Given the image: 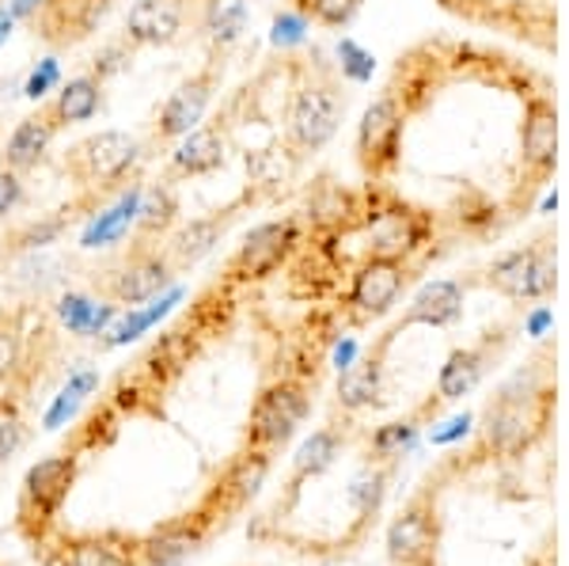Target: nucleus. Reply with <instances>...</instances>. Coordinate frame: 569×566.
I'll return each instance as SVG.
<instances>
[{
	"mask_svg": "<svg viewBox=\"0 0 569 566\" xmlns=\"http://www.w3.org/2000/svg\"><path fill=\"white\" fill-rule=\"evenodd\" d=\"M338 61H342V77H350L353 85H365L372 77V58L353 39L338 42Z\"/></svg>",
	"mask_w": 569,
	"mask_h": 566,
	"instance_id": "nucleus-39",
	"label": "nucleus"
},
{
	"mask_svg": "<svg viewBox=\"0 0 569 566\" xmlns=\"http://www.w3.org/2000/svg\"><path fill=\"white\" fill-rule=\"evenodd\" d=\"M53 316H58L61 327H66L69 335H77V339H99V335H107V327L118 319V305L114 300H99L91 294L69 289V294L58 297Z\"/></svg>",
	"mask_w": 569,
	"mask_h": 566,
	"instance_id": "nucleus-25",
	"label": "nucleus"
},
{
	"mask_svg": "<svg viewBox=\"0 0 569 566\" xmlns=\"http://www.w3.org/2000/svg\"><path fill=\"white\" fill-rule=\"evenodd\" d=\"M27 441V418L20 407V396L0 391V460H8Z\"/></svg>",
	"mask_w": 569,
	"mask_h": 566,
	"instance_id": "nucleus-36",
	"label": "nucleus"
},
{
	"mask_svg": "<svg viewBox=\"0 0 569 566\" xmlns=\"http://www.w3.org/2000/svg\"><path fill=\"white\" fill-rule=\"evenodd\" d=\"M72 479H77V460L69 453L46 456V460L31 464L23 476V502H20L23 522H39V528L50 525L61 514V506H66Z\"/></svg>",
	"mask_w": 569,
	"mask_h": 566,
	"instance_id": "nucleus-15",
	"label": "nucleus"
},
{
	"mask_svg": "<svg viewBox=\"0 0 569 566\" xmlns=\"http://www.w3.org/2000/svg\"><path fill=\"white\" fill-rule=\"evenodd\" d=\"M12 31H16V20H12L8 12H0V46L12 39Z\"/></svg>",
	"mask_w": 569,
	"mask_h": 566,
	"instance_id": "nucleus-43",
	"label": "nucleus"
},
{
	"mask_svg": "<svg viewBox=\"0 0 569 566\" xmlns=\"http://www.w3.org/2000/svg\"><path fill=\"white\" fill-rule=\"evenodd\" d=\"M61 88V61L58 58H42L39 66L27 72V85H23V96L34 99V103H46L50 91Z\"/></svg>",
	"mask_w": 569,
	"mask_h": 566,
	"instance_id": "nucleus-38",
	"label": "nucleus"
},
{
	"mask_svg": "<svg viewBox=\"0 0 569 566\" xmlns=\"http://www.w3.org/2000/svg\"><path fill=\"white\" fill-rule=\"evenodd\" d=\"M391 342H395V335H383V339L376 342L361 361L346 365L342 377H338V407H342V410H365V407L380 404L383 358H388Z\"/></svg>",
	"mask_w": 569,
	"mask_h": 566,
	"instance_id": "nucleus-23",
	"label": "nucleus"
},
{
	"mask_svg": "<svg viewBox=\"0 0 569 566\" xmlns=\"http://www.w3.org/2000/svg\"><path fill=\"white\" fill-rule=\"evenodd\" d=\"M27 202V187H23V176L20 171H8L0 168V221H4L8 214H16Z\"/></svg>",
	"mask_w": 569,
	"mask_h": 566,
	"instance_id": "nucleus-41",
	"label": "nucleus"
},
{
	"mask_svg": "<svg viewBox=\"0 0 569 566\" xmlns=\"http://www.w3.org/2000/svg\"><path fill=\"white\" fill-rule=\"evenodd\" d=\"M58 133H61V126L53 122L50 107L39 103V111L20 118V122H16V130L8 133L4 152H0V168L20 171V176L34 171L46 160V152H50V145H53V137H58Z\"/></svg>",
	"mask_w": 569,
	"mask_h": 566,
	"instance_id": "nucleus-19",
	"label": "nucleus"
},
{
	"mask_svg": "<svg viewBox=\"0 0 569 566\" xmlns=\"http://www.w3.org/2000/svg\"><path fill=\"white\" fill-rule=\"evenodd\" d=\"M31 335L23 331V312H0V385H27Z\"/></svg>",
	"mask_w": 569,
	"mask_h": 566,
	"instance_id": "nucleus-30",
	"label": "nucleus"
},
{
	"mask_svg": "<svg viewBox=\"0 0 569 566\" xmlns=\"http://www.w3.org/2000/svg\"><path fill=\"white\" fill-rule=\"evenodd\" d=\"M72 214H77V206H66V209H58V214L34 217V221H27L23 228H16V236L4 248V255H34V251L50 248V244H58L61 236L69 232Z\"/></svg>",
	"mask_w": 569,
	"mask_h": 566,
	"instance_id": "nucleus-33",
	"label": "nucleus"
},
{
	"mask_svg": "<svg viewBox=\"0 0 569 566\" xmlns=\"http://www.w3.org/2000/svg\"><path fill=\"white\" fill-rule=\"evenodd\" d=\"M194 0H133L126 12L122 39L141 50V46H171L187 31Z\"/></svg>",
	"mask_w": 569,
	"mask_h": 566,
	"instance_id": "nucleus-16",
	"label": "nucleus"
},
{
	"mask_svg": "<svg viewBox=\"0 0 569 566\" xmlns=\"http://www.w3.org/2000/svg\"><path fill=\"white\" fill-rule=\"evenodd\" d=\"M266 476H270V453H259V449H243L236 456L232 464H228V471L220 476V495L228 498V506L240 509L247 506L254 495L262 490Z\"/></svg>",
	"mask_w": 569,
	"mask_h": 566,
	"instance_id": "nucleus-28",
	"label": "nucleus"
},
{
	"mask_svg": "<svg viewBox=\"0 0 569 566\" xmlns=\"http://www.w3.org/2000/svg\"><path fill=\"white\" fill-rule=\"evenodd\" d=\"M342 115H346V91L335 80V72L308 69L297 80V88H292L289 107H284V145L300 160L316 157L319 149H327L335 141Z\"/></svg>",
	"mask_w": 569,
	"mask_h": 566,
	"instance_id": "nucleus-3",
	"label": "nucleus"
},
{
	"mask_svg": "<svg viewBox=\"0 0 569 566\" xmlns=\"http://www.w3.org/2000/svg\"><path fill=\"white\" fill-rule=\"evenodd\" d=\"M137 206H141V182H130V187L118 190L110 202H103L91 214V221L80 232V248L96 251L110 248V244H122L137 225Z\"/></svg>",
	"mask_w": 569,
	"mask_h": 566,
	"instance_id": "nucleus-21",
	"label": "nucleus"
},
{
	"mask_svg": "<svg viewBox=\"0 0 569 566\" xmlns=\"http://www.w3.org/2000/svg\"><path fill=\"white\" fill-rule=\"evenodd\" d=\"M357 8L361 0H297V12L323 27H346L357 16Z\"/></svg>",
	"mask_w": 569,
	"mask_h": 566,
	"instance_id": "nucleus-37",
	"label": "nucleus"
},
{
	"mask_svg": "<svg viewBox=\"0 0 569 566\" xmlns=\"http://www.w3.org/2000/svg\"><path fill=\"white\" fill-rule=\"evenodd\" d=\"M460 312H463V281L437 278L418 289V297L410 300L407 316L395 324L391 335H402L407 327H418V324L421 327H448L460 319Z\"/></svg>",
	"mask_w": 569,
	"mask_h": 566,
	"instance_id": "nucleus-22",
	"label": "nucleus"
},
{
	"mask_svg": "<svg viewBox=\"0 0 569 566\" xmlns=\"http://www.w3.org/2000/svg\"><path fill=\"white\" fill-rule=\"evenodd\" d=\"M437 410H440V399H429L426 407H418L415 415H407V418H399V423H388V426H380V430L372 434V445H369V453H372V464H380V460H388L395 464V456H402L415 445V437L421 430V423H426L429 415L437 418Z\"/></svg>",
	"mask_w": 569,
	"mask_h": 566,
	"instance_id": "nucleus-31",
	"label": "nucleus"
},
{
	"mask_svg": "<svg viewBox=\"0 0 569 566\" xmlns=\"http://www.w3.org/2000/svg\"><path fill=\"white\" fill-rule=\"evenodd\" d=\"M209 540V522L201 514H187L179 522H168L152 528L149 536L137 540V555L141 566H182L206 547Z\"/></svg>",
	"mask_w": 569,
	"mask_h": 566,
	"instance_id": "nucleus-18",
	"label": "nucleus"
},
{
	"mask_svg": "<svg viewBox=\"0 0 569 566\" xmlns=\"http://www.w3.org/2000/svg\"><path fill=\"white\" fill-rule=\"evenodd\" d=\"M176 274L179 270L163 251V240H141L137 236L122 259H114L107 270L96 274V289L107 300H114L118 308H137L168 294L176 286Z\"/></svg>",
	"mask_w": 569,
	"mask_h": 566,
	"instance_id": "nucleus-4",
	"label": "nucleus"
},
{
	"mask_svg": "<svg viewBox=\"0 0 569 566\" xmlns=\"http://www.w3.org/2000/svg\"><path fill=\"white\" fill-rule=\"evenodd\" d=\"M273 46L278 50H289V46H300L308 39V20L300 12H281L278 20H273Z\"/></svg>",
	"mask_w": 569,
	"mask_h": 566,
	"instance_id": "nucleus-40",
	"label": "nucleus"
},
{
	"mask_svg": "<svg viewBox=\"0 0 569 566\" xmlns=\"http://www.w3.org/2000/svg\"><path fill=\"white\" fill-rule=\"evenodd\" d=\"M311 410V388L300 377H281L259 391L247 418V449L278 453L289 445V437L305 426Z\"/></svg>",
	"mask_w": 569,
	"mask_h": 566,
	"instance_id": "nucleus-8",
	"label": "nucleus"
},
{
	"mask_svg": "<svg viewBox=\"0 0 569 566\" xmlns=\"http://www.w3.org/2000/svg\"><path fill=\"white\" fill-rule=\"evenodd\" d=\"M440 544V517H437V490L426 483V490L402 506L388 528V559L395 566H433Z\"/></svg>",
	"mask_w": 569,
	"mask_h": 566,
	"instance_id": "nucleus-11",
	"label": "nucleus"
},
{
	"mask_svg": "<svg viewBox=\"0 0 569 566\" xmlns=\"http://www.w3.org/2000/svg\"><path fill=\"white\" fill-rule=\"evenodd\" d=\"M512 339V327H490L479 342L460 346V350L448 354V361L440 365V377H437V399L440 404H456L463 399L467 391L479 388V380L490 373V365L501 358V350Z\"/></svg>",
	"mask_w": 569,
	"mask_h": 566,
	"instance_id": "nucleus-14",
	"label": "nucleus"
},
{
	"mask_svg": "<svg viewBox=\"0 0 569 566\" xmlns=\"http://www.w3.org/2000/svg\"><path fill=\"white\" fill-rule=\"evenodd\" d=\"M179 225V190L171 179H160L152 187H141V206H137L133 232L141 240H163Z\"/></svg>",
	"mask_w": 569,
	"mask_h": 566,
	"instance_id": "nucleus-26",
	"label": "nucleus"
},
{
	"mask_svg": "<svg viewBox=\"0 0 569 566\" xmlns=\"http://www.w3.org/2000/svg\"><path fill=\"white\" fill-rule=\"evenodd\" d=\"M141 160H144V145L126 130H99V133L80 137L66 152V160H61L66 176L72 179V187H77L72 206L96 214V209L110 202L118 190L137 182Z\"/></svg>",
	"mask_w": 569,
	"mask_h": 566,
	"instance_id": "nucleus-2",
	"label": "nucleus"
},
{
	"mask_svg": "<svg viewBox=\"0 0 569 566\" xmlns=\"http://www.w3.org/2000/svg\"><path fill=\"white\" fill-rule=\"evenodd\" d=\"M66 566H141V555H137V540H126L122 533H99L69 540Z\"/></svg>",
	"mask_w": 569,
	"mask_h": 566,
	"instance_id": "nucleus-27",
	"label": "nucleus"
},
{
	"mask_svg": "<svg viewBox=\"0 0 569 566\" xmlns=\"http://www.w3.org/2000/svg\"><path fill=\"white\" fill-rule=\"evenodd\" d=\"M482 281L490 289H498L501 297L517 300V305H539V300H547L558 286L555 232H543L531 244H525V248L498 255L482 270Z\"/></svg>",
	"mask_w": 569,
	"mask_h": 566,
	"instance_id": "nucleus-5",
	"label": "nucleus"
},
{
	"mask_svg": "<svg viewBox=\"0 0 569 566\" xmlns=\"http://www.w3.org/2000/svg\"><path fill=\"white\" fill-rule=\"evenodd\" d=\"M50 115L53 122L66 130V126H80V122H91L103 107V77L96 72H77V77L61 80V88L53 91L50 103Z\"/></svg>",
	"mask_w": 569,
	"mask_h": 566,
	"instance_id": "nucleus-24",
	"label": "nucleus"
},
{
	"mask_svg": "<svg viewBox=\"0 0 569 566\" xmlns=\"http://www.w3.org/2000/svg\"><path fill=\"white\" fill-rule=\"evenodd\" d=\"M201 27L213 50H228L247 31V0H198Z\"/></svg>",
	"mask_w": 569,
	"mask_h": 566,
	"instance_id": "nucleus-32",
	"label": "nucleus"
},
{
	"mask_svg": "<svg viewBox=\"0 0 569 566\" xmlns=\"http://www.w3.org/2000/svg\"><path fill=\"white\" fill-rule=\"evenodd\" d=\"M463 20L498 27L512 39L536 46L543 53L558 50V12L555 0H445Z\"/></svg>",
	"mask_w": 569,
	"mask_h": 566,
	"instance_id": "nucleus-6",
	"label": "nucleus"
},
{
	"mask_svg": "<svg viewBox=\"0 0 569 566\" xmlns=\"http://www.w3.org/2000/svg\"><path fill=\"white\" fill-rule=\"evenodd\" d=\"M182 300V289L179 286H171L168 294H160V297H152L149 305H137L130 308L126 316H118L114 324L107 327V339H103V350H114V346H126V342H133V339H141L144 331H152L156 324H160L163 316L171 312Z\"/></svg>",
	"mask_w": 569,
	"mask_h": 566,
	"instance_id": "nucleus-29",
	"label": "nucleus"
},
{
	"mask_svg": "<svg viewBox=\"0 0 569 566\" xmlns=\"http://www.w3.org/2000/svg\"><path fill=\"white\" fill-rule=\"evenodd\" d=\"M402 133H407V107L388 88L357 126V163L369 182H388L402 163Z\"/></svg>",
	"mask_w": 569,
	"mask_h": 566,
	"instance_id": "nucleus-9",
	"label": "nucleus"
},
{
	"mask_svg": "<svg viewBox=\"0 0 569 566\" xmlns=\"http://www.w3.org/2000/svg\"><path fill=\"white\" fill-rule=\"evenodd\" d=\"M99 388V373L96 369H77L69 373V385L58 391V399L50 404V410L42 415V426L46 430H61V426L69 423L72 415L80 410V404L91 396V391Z\"/></svg>",
	"mask_w": 569,
	"mask_h": 566,
	"instance_id": "nucleus-35",
	"label": "nucleus"
},
{
	"mask_svg": "<svg viewBox=\"0 0 569 566\" xmlns=\"http://www.w3.org/2000/svg\"><path fill=\"white\" fill-rule=\"evenodd\" d=\"M220 88V66L209 61L206 69H198L194 77H187L182 85L163 99L160 115L152 122V145H176L179 137H187L190 130H198L206 122V111L213 103Z\"/></svg>",
	"mask_w": 569,
	"mask_h": 566,
	"instance_id": "nucleus-12",
	"label": "nucleus"
},
{
	"mask_svg": "<svg viewBox=\"0 0 569 566\" xmlns=\"http://www.w3.org/2000/svg\"><path fill=\"white\" fill-rule=\"evenodd\" d=\"M338 453H342V434H338L335 426H323V430L311 434L297 449V456H292V487H297L300 479L323 476Z\"/></svg>",
	"mask_w": 569,
	"mask_h": 566,
	"instance_id": "nucleus-34",
	"label": "nucleus"
},
{
	"mask_svg": "<svg viewBox=\"0 0 569 566\" xmlns=\"http://www.w3.org/2000/svg\"><path fill=\"white\" fill-rule=\"evenodd\" d=\"M550 418H555V350L547 346L490 399L482 415V449L520 456L547 434Z\"/></svg>",
	"mask_w": 569,
	"mask_h": 566,
	"instance_id": "nucleus-1",
	"label": "nucleus"
},
{
	"mask_svg": "<svg viewBox=\"0 0 569 566\" xmlns=\"http://www.w3.org/2000/svg\"><path fill=\"white\" fill-rule=\"evenodd\" d=\"M300 248H305L300 217H273V221L254 225L228 259L224 281L228 286H259L270 274H278Z\"/></svg>",
	"mask_w": 569,
	"mask_h": 566,
	"instance_id": "nucleus-7",
	"label": "nucleus"
},
{
	"mask_svg": "<svg viewBox=\"0 0 569 566\" xmlns=\"http://www.w3.org/2000/svg\"><path fill=\"white\" fill-rule=\"evenodd\" d=\"M407 286H410V262L361 259V267L350 274L346 308H350L357 319H380L399 305V297Z\"/></svg>",
	"mask_w": 569,
	"mask_h": 566,
	"instance_id": "nucleus-13",
	"label": "nucleus"
},
{
	"mask_svg": "<svg viewBox=\"0 0 569 566\" xmlns=\"http://www.w3.org/2000/svg\"><path fill=\"white\" fill-rule=\"evenodd\" d=\"M50 4H53V0H8V8H4V12L12 16L16 23H31L34 16H42Z\"/></svg>",
	"mask_w": 569,
	"mask_h": 566,
	"instance_id": "nucleus-42",
	"label": "nucleus"
},
{
	"mask_svg": "<svg viewBox=\"0 0 569 566\" xmlns=\"http://www.w3.org/2000/svg\"><path fill=\"white\" fill-rule=\"evenodd\" d=\"M517 160L528 187L543 190L558 168V107L550 85L536 88L520 103V130H517Z\"/></svg>",
	"mask_w": 569,
	"mask_h": 566,
	"instance_id": "nucleus-10",
	"label": "nucleus"
},
{
	"mask_svg": "<svg viewBox=\"0 0 569 566\" xmlns=\"http://www.w3.org/2000/svg\"><path fill=\"white\" fill-rule=\"evenodd\" d=\"M228 157V137L224 126H206L190 130L187 137H179L176 149H171V179H201L213 176V171L224 168Z\"/></svg>",
	"mask_w": 569,
	"mask_h": 566,
	"instance_id": "nucleus-20",
	"label": "nucleus"
},
{
	"mask_svg": "<svg viewBox=\"0 0 569 566\" xmlns=\"http://www.w3.org/2000/svg\"><path fill=\"white\" fill-rule=\"evenodd\" d=\"M236 209L240 206H224V209H213V214L190 217V221L176 225L168 236H163V251H168V259L176 262V270L198 267L201 259H209V255L217 251V244L224 240V232L236 221Z\"/></svg>",
	"mask_w": 569,
	"mask_h": 566,
	"instance_id": "nucleus-17",
	"label": "nucleus"
}]
</instances>
